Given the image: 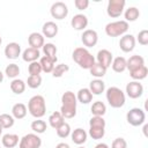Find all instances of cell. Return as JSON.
<instances>
[{"mask_svg":"<svg viewBox=\"0 0 148 148\" xmlns=\"http://www.w3.org/2000/svg\"><path fill=\"white\" fill-rule=\"evenodd\" d=\"M61 103H62L60 108L61 116L66 119L74 118L76 114V104H77L75 94L72 91H65L61 96Z\"/></svg>","mask_w":148,"mask_h":148,"instance_id":"obj_1","label":"cell"},{"mask_svg":"<svg viewBox=\"0 0 148 148\" xmlns=\"http://www.w3.org/2000/svg\"><path fill=\"white\" fill-rule=\"evenodd\" d=\"M72 58L83 69H89L96 62L95 57L86 47H76L72 53Z\"/></svg>","mask_w":148,"mask_h":148,"instance_id":"obj_2","label":"cell"},{"mask_svg":"<svg viewBox=\"0 0 148 148\" xmlns=\"http://www.w3.org/2000/svg\"><path fill=\"white\" fill-rule=\"evenodd\" d=\"M28 111L36 119H40L46 113V103L45 98L42 95L32 96L28 102Z\"/></svg>","mask_w":148,"mask_h":148,"instance_id":"obj_3","label":"cell"},{"mask_svg":"<svg viewBox=\"0 0 148 148\" xmlns=\"http://www.w3.org/2000/svg\"><path fill=\"white\" fill-rule=\"evenodd\" d=\"M106 99H108V102H109L111 108L119 109V108L124 106L126 97H125V92L120 88L110 87L106 90Z\"/></svg>","mask_w":148,"mask_h":148,"instance_id":"obj_4","label":"cell"},{"mask_svg":"<svg viewBox=\"0 0 148 148\" xmlns=\"http://www.w3.org/2000/svg\"><path fill=\"white\" fill-rule=\"evenodd\" d=\"M128 23L126 21H114L110 22L105 25V34L109 37H119L127 32L128 30Z\"/></svg>","mask_w":148,"mask_h":148,"instance_id":"obj_5","label":"cell"},{"mask_svg":"<svg viewBox=\"0 0 148 148\" xmlns=\"http://www.w3.org/2000/svg\"><path fill=\"white\" fill-rule=\"evenodd\" d=\"M126 120L132 126H140L146 120V113L140 108H133L127 112Z\"/></svg>","mask_w":148,"mask_h":148,"instance_id":"obj_6","label":"cell"},{"mask_svg":"<svg viewBox=\"0 0 148 148\" xmlns=\"http://www.w3.org/2000/svg\"><path fill=\"white\" fill-rule=\"evenodd\" d=\"M42 146V139L35 133H28L20 139L18 148H39Z\"/></svg>","mask_w":148,"mask_h":148,"instance_id":"obj_7","label":"cell"},{"mask_svg":"<svg viewBox=\"0 0 148 148\" xmlns=\"http://www.w3.org/2000/svg\"><path fill=\"white\" fill-rule=\"evenodd\" d=\"M125 0H109L108 2V7H106V13L110 17L116 18L119 17L125 8Z\"/></svg>","mask_w":148,"mask_h":148,"instance_id":"obj_8","label":"cell"},{"mask_svg":"<svg viewBox=\"0 0 148 148\" xmlns=\"http://www.w3.org/2000/svg\"><path fill=\"white\" fill-rule=\"evenodd\" d=\"M50 13H51L53 18H56V20H64L68 15V7H67V5L65 2L57 1V2L52 3V6L50 8Z\"/></svg>","mask_w":148,"mask_h":148,"instance_id":"obj_9","label":"cell"},{"mask_svg":"<svg viewBox=\"0 0 148 148\" xmlns=\"http://www.w3.org/2000/svg\"><path fill=\"white\" fill-rule=\"evenodd\" d=\"M126 94L130 98H139L143 94V86L139 81H131L126 84Z\"/></svg>","mask_w":148,"mask_h":148,"instance_id":"obj_10","label":"cell"},{"mask_svg":"<svg viewBox=\"0 0 148 148\" xmlns=\"http://www.w3.org/2000/svg\"><path fill=\"white\" fill-rule=\"evenodd\" d=\"M135 37L131 34H125L123 35V37H120V40H119V47L123 52H131L134 50L135 47Z\"/></svg>","mask_w":148,"mask_h":148,"instance_id":"obj_11","label":"cell"},{"mask_svg":"<svg viewBox=\"0 0 148 148\" xmlns=\"http://www.w3.org/2000/svg\"><path fill=\"white\" fill-rule=\"evenodd\" d=\"M81 40H82V43H83L84 46H87V47H92V46H95V45L97 44V42H98V35H97V32H96L95 30H92V29H87V30L83 31V34H82V36H81Z\"/></svg>","mask_w":148,"mask_h":148,"instance_id":"obj_12","label":"cell"},{"mask_svg":"<svg viewBox=\"0 0 148 148\" xmlns=\"http://www.w3.org/2000/svg\"><path fill=\"white\" fill-rule=\"evenodd\" d=\"M96 60H97V64L102 65L103 67H105L108 69V67L111 66V62L113 60L112 58V53L106 50V49H102L97 52V57H96Z\"/></svg>","mask_w":148,"mask_h":148,"instance_id":"obj_13","label":"cell"},{"mask_svg":"<svg viewBox=\"0 0 148 148\" xmlns=\"http://www.w3.org/2000/svg\"><path fill=\"white\" fill-rule=\"evenodd\" d=\"M5 56L7 59H17L18 56H21V45L15 42L8 43L5 47Z\"/></svg>","mask_w":148,"mask_h":148,"instance_id":"obj_14","label":"cell"},{"mask_svg":"<svg viewBox=\"0 0 148 148\" xmlns=\"http://www.w3.org/2000/svg\"><path fill=\"white\" fill-rule=\"evenodd\" d=\"M71 25H72V28H74L77 31L83 30L88 25V17L84 14H76L71 20Z\"/></svg>","mask_w":148,"mask_h":148,"instance_id":"obj_15","label":"cell"},{"mask_svg":"<svg viewBox=\"0 0 148 148\" xmlns=\"http://www.w3.org/2000/svg\"><path fill=\"white\" fill-rule=\"evenodd\" d=\"M28 43H29L30 47L39 50L45 44L44 43V36L39 32H31L28 37Z\"/></svg>","mask_w":148,"mask_h":148,"instance_id":"obj_16","label":"cell"},{"mask_svg":"<svg viewBox=\"0 0 148 148\" xmlns=\"http://www.w3.org/2000/svg\"><path fill=\"white\" fill-rule=\"evenodd\" d=\"M42 32H43V36L44 37H46V38H53L58 34V25L54 22H52V21L45 22L43 24Z\"/></svg>","mask_w":148,"mask_h":148,"instance_id":"obj_17","label":"cell"},{"mask_svg":"<svg viewBox=\"0 0 148 148\" xmlns=\"http://www.w3.org/2000/svg\"><path fill=\"white\" fill-rule=\"evenodd\" d=\"M141 66H145V59L141 56L135 54V56L130 57L128 60H126V68L130 72H132V71H134V69H136Z\"/></svg>","mask_w":148,"mask_h":148,"instance_id":"obj_18","label":"cell"},{"mask_svg":"<svg viewBox=\"0 0 148 148\" xmlns=\"http://www.w3.org/2000/svg\"><path fill=\"white\" fill-rule=\"evenodd\" d=\"M87 132L83 130V128H75L72 133H71V138H72V141L75 143V145H83L86 141H87Z\"/></svg>","mask_w":148,"mask_h":148,"instance_id":"obj_19","label":"cell"},{"mask_svg":"<svg viewBox=\"0 0 148 148\" xmlns=\"http://www.w3.org/2000/svg\"><path fill=\"white\" fill-rule=\"evenodd\" d=\"M40 57V52L37 49H32V47H28L23 51L22 53V59L27 62H34L37 61V59Z\"/></svg>","mask_w":148,"mask_h":148,"instance_id":"obj_20","label":"cell"},{"mask_svg":"<svg viewBox=\"0 0 148 148\" xmlns=\"http://www.w3.org/2000/svg\"><path fill=\"white\" fill-rule=\"evenodd\" d=\"M2 146L5 148H14L15 146L18 145V135L17 134H12V133H7L2 136L1 139Z\"/></svg>","mask_w":148,"mask_h":148,"instance_id":"obj_21","label":"cell"},{"mask_svg":"<svg viewBox=\"0 0 148 148\" xmlns=\"http://www.w3.org/2000/svg\"><path fill=\"white\" fill-rule=\"evenodd\" d=\"M89 90L92 95H101L105 90V83L101 79H95L89 83Z\"/></svg>","mask_w":148,"mask_h":148,"instance_id":"obj_22","label":"cell"},{"mask_svg":"<svg viewBox=\"0 0 148 148\" xmlns=\"http://www.w3.org/2000/svg\"><path fill=\"white\" fill-rule=\"evenodd\" d=\"M27 106L23 103H16L12 108V116L14 119H23L27 116Z\"/></svg>","mask_w":148,"mask_h":148,"instance_id":"obj_23","label":"cell"},{"mask_svg":"<svg viewBox=\"0 0 148 148\" xmlns=\"http://www.w3.org/2000/svg\"><path fill=\"white\" fill-rule=\"evenodd\" d=\"M76 99L82 104H88V103H90L92 101V94L90 92L89 88H81L77 91Z\"/></svg>","mask_w":148,"mask_h":148,"instance_id":"obj_24","label":"cell"},{"mask_svg":"<svg viewBox=\"0 0 148 148\" xmlns=\"http://www.w3.org/2000/svg\"><path fill=\"white\" fill-rule=\"evenodd\" d=\"M43 52L45 54V57L52 59L54 62H57L58 58H57V46L52 43H46L43 45Z\"/></svg>","mask_w":148,"mask_h":148,"instance_id":"obj_25","label":"cell"},{"mask_svg":"<svg viewBox=\"0 0 148 148\" xmlns=\"http://www.w3.org/2000/svg\"><path fill=\"white\" fill-rule=\"evenodd\" d=\"M64 119L65 118L61 116L60 111H56V112H53V113L50 114V117H49V124H50V126L52 128H56L57 130L64 123Z\"/></svg>","mask_w":148,"mask_h":148,"instance_id":"obj_26","label":"cell"},{"mask_svg":"<svg viewBox=\"0 0 148 148\" xmlns=\"http://www.w3.org/2000/svg\"><path fill=\"white\" fill-rule=\"evenodd\" d=\"M111 66L116 73H123L126 69V59L124 57H117L112 60Z\"/></svg>","mask_w":148,"mask_h":148,"instance_id":"obj_27","label":"cell"},{"mask_svg":"<svg viewBox=\"0 0 148 148\" xmlns=\"http://www.w3.org/2000/svg\"><path fill=\"white\" fill-rule=\"evenodd\" d=\"M10 90L16 94V95H21L24 92L25 90V83L23 80L21 79H14L12 82H10Z\"/></svg>","mask_w":148,"mask_h":148,"instance_id":"obj_28","label":"cell"},{"mask_svg":"<svg viewBox=\"0 0 148 148\" xmlns=\"http://www.w3.org/2000/svg\"><path fill=\"white\" fill-rule=\"evenodd\" d=\"M147 74H148V68L146 66H141L132 72H130V75L131 77L134 80V81H140V80H143L147 77Z\"/></svg>","mask_w":148,"mask_h":148,"instance_id":"obj_29","label":"cell"},{"mask_svg":"<svg viewBox=\"0 0 148 148\" xmlns=\"http://www.w3.org/2000/svg\"><path fill=\"white\" fill-rule=\"evenodd\" d=\"M90 110H91L92 116H99V117H103V116L105 114V112H106V106H105V104H104L103 102H101V101H96L95 103H92Z\"/></svg>","mask_w":148,"mask_h":148,"instance_id":"obj_30","label":"cell"},{"mask_svg":"<svg viewBox=\"0 0 148 148\" xmlns=\"http://www.w3.org/2000/svg\"><path fill=\"white\" fill-rule=\"evenodd\" d=\"M124 16H125V21L128 23V22H134L139 18L140 16V12L136 7H130L125 10L124 13Z\"/></svg>","mask_w":148,"mask_h":148,"instance_id":"obj_31","label":"cell"},{"mask_svg":"<svg viewBox=\"0 0 148 148\" xmlns=\"http://www.w3.org/2000/svg\"><path fill=\"white\" fill-rule=\"evenodd\" d=\"M39 64H40V66H42V71H43V72H45V73H52L56 62H54L52 59H50V58L43 56V57L40 58V60H39Z\"/></svg>","mask_w":148,"mask_h":148,"instance_id":"obj_32","label":"cell"},{"mask_svg":"<svg viewBox=\"0 0 148 148\" xmlns=\"http://www.w3.org/2000/svg\"><path fill=\"white\" fill-rule=\"evenodd\" d=\"M89 72L92 76H95L96 79H99V77H103L105 74H106V68L103 67L102 65L95 62L90 68H89Z\"/></svg>","mask_w":148,"mask_h":148,"instance_id":"obj_33","label":"cell"},{"mask_svg":"<svg viewBox=\"0 0 148 148\" xmlns=\"http://www.w3.org/2000/svg\"><path fill=\"white\" fill-rule=\"evenodd\" d=\"M46 128H47V125H46V123H45L44 120H42V119H36V120H34V121L31 123V130H32L35 133H37V134L44 133V132L46 131Z\"/></svg>","mask_w":148,"mask_h":148,"instance_id":"obj_34","label":"cell"},{"mask_svg":"<svg viewBox=\"0 0 148 148\" xmlns=\"http://www.w3.org/2000/svg\"><path fill=\"white\" fill-rule=\"evenodd\" d=\"M15 123V119L12 114H8V113H2L0 114V125L2 128H10L13 127Z\"/></svg>","mask_w":148,"mask_h":148,"instance_id":"obj_35","label":"cell"},{"mask_svg":"<svg viewBox=\"0 0 148 148\" xmlns=\"http://www.w3.org/2000/svg\"><path fill=\"white\" fill-rule=\"evenodd\" d=\"M5 74L8 77H10V79L14 80L20 74V67H18V65H16V64H9L6 67V69H5Z\"/></svg>","mask_w":148,"mask_h":148,"instance_id":"obj_36","label":"cell"},{"mask_svg":"<svg viewBox=\"0 0 148 148\" xmlns=\"http://www.w3.org/2000/svg\"><path fill=\"white\" fill-rule=\"evenodd\" d=\"M56 131H57V135H58L59 138L65 139V138H67V136L71 134V126H69L68 123H65V121H64Z\"/></svg>","mask_w":148,"mask_h":148,"instance_id":"obj_37","label":"cell"},{"mask_svg":"<svg viewBox=\"0 0 148 148\" xmlns=\"http://www.w3.org/2000/svg\"><path fill=\"white\" fill-rule=\"evenodd\" d=\"M105 128L104 127H89V135L94 140H99L104 136Z\"/></svg>","mask_w":148,"mask_h":148,"instance_id":"obj_38","label":"cell"},{"mask_svg":"<svg viewBox=\"0 0 148 148\" xmlns=\"http://www.w3.org/2000/svg\"><path fill=\"white\" fill-rule=\"evenodd\" d=\"M69 71V67L65 64H59L57 66H54L53 71H52V76L53 77H61L66 72Z\"/></svg>","mask_w":148,"mask_h":148,"instance_id":"obj_39","label":"cell"},{"mask_svg":"<svg viewBox=\"0 0 148 148\" xmlns=\"http://www.w3.org/2000/svg\"><path fill=\"white\" fill-rule=\"evenodd\" d=\"M27 84L31 89H36L42 84V76L40 75H29L27 80Z\"/></svg>","mask_w":148,"mask_h":148,"instance_id":"obj_40","label":"cell"},{"mask_svg":"<svg viewBox=\"0 0 148 148\" xmlns=\"http://www.w3.org/2000/svg\"><path fill=\"white\" fill-rule=\"evenodd\" d=\"M89 127H104L105 128L104 118L99 116H92L89 120Z\"/></svg>","mask_w":148,"mask_h":148,"instance_id":"obj_41","label":"cell"},{"mask_svg":"<svg viewBox=\"0 0 148 148\" xmlns=\"http://www.w3.org/2000/svg\"><path fill=\"white\" fill-rule=\"evenodd\" d=\"M28 72L30 75H39L42 71V66L39 64V61H34V62H30L29 66H28Z\"/></svg>","mask_w":148,"mask_h":148,"instance_id":"obj_42","label":"cell"},{"mask_svg":"<svg viewBox=\"0 0 148 148\" xmlns=\"http://www.w3.org/2000/svg\"><path fill=\"white\" fill-rule=\"evenodd\" d=\"M135 40H138L139 44H141V45H147V44H148V30H146V29L141 30V31L138 34Z\"/></svg>","mask_w":148,"mask_h":148,"instance_id":"obj_43","label":"cell"},{"mask_svg":"<svg viewBox=\"0 0 148 148\" xmlns=\"http://www.w3.org/2000/svg\"><path fill=\"white\" fill-rule=\"evenodd\" d=\"M111 148H127V142L124 138H116L111 143Z\"/></svg>","mask_w":148,"mask_h":148,"instance_id":"obj_44","label":"cell"},{"mask_svg":"<svg viewBox=\"0 0 148 148\" xmlns=\"http://www.w3.org/2000/svg\"><path fill=\"white\" fill-rule=\"evenodd\" d=\"M74 6L76 7V9L83 10V9H87V8H88L89 1H88V0H75V1H74Z\"/></svg>","mask_w":148,"mask_h":148,"instance_id":"obj_45","label":"cell"},{"mask_svg":"<svg viewBox=\"0 0 148 148\" xmlns=\"http://www.w3.org/2000/svg\"><path fill=\"white\" fill-rule=\"evenodd\" d=\"M56 148H69V146H68L67 143H65V142H60V143L57 145Z\"/></svg>","mask_w":148,"mask_h":148,"instance_id":"obj_46","label":"cell"},{"mask_svg":"<svg viewBox=\"0 0 148 148\" xmlns=\"http://www.w3.org/2000/svg\"><path fill=\"white\" fill-rule=\"evenodd\" d=\"M95 148H109V146L106 143H104V142H101V143H97L95 146Z\"/></svg>","mask_w":148,"mask_h":148,"instance_id":"obj_47","label":"cell"},{"mask_svg":"<svg viewBox=\"0 0 148 148\" xmlns=\"http://www.w3.org/2000/svg\"><path fill=\"white\" fill-rule=\"evenodd\" d=\"M2 81H3V73L0 71V83H1Z\"/></svg>","mask_w":148,"mask_h":148,"instance_id":"obj_48","label":"cell"},{"mask_svg":"<svg viewBox=\"0 0 148 148\" xmlns=\"http://www.w3.org/2000/svg\"><path fill=\"white\" fill-rule=\"evenodd\" d=\"M2 130H3V128H2L1 125H0V135H1V133H2Z\"/></svg>","mask_w":148,"mask_h":148,"instance_id":"obj_49","label":"cell"},{"mask_svg":"<svg viewBox=\"0 0 148 148\" xmlns=\"http://www.w3.org/2000/svg\"><path fill=\"white\" fill-rule=\"evenodd\" d=\"M1 43H2V38H1V36H0V45H1Z\"/></svg>","mask_w":148,"mask_h":148,"instance_id":"obj_50","label":"cell"},{"mask_svg":"<svg viewBox=\"0 0 148 148\" xmlns=\"http://www.w3.org/2000/svg\"><path fill=\"white\" fill-rule=\"evenodd\" d=\"M77 148H84V147H77Z\"/></svg>","mask_w":148,"mask_h":148,"instance_id":"obj_51","label":"cell"},{"mask_svg":"<svg viewBox=\"0 0 148 148\" xmlns=\"http://www.w3.org/2000/svg\"><path fill=\"white\" fill-rule=\"evenodd\" d=\"M0 148H1V147H0Z\"/></svg>","mask_w":148,"mask_h":148,"instance_id":"obj_52","label":"cell"}]
</instances>
